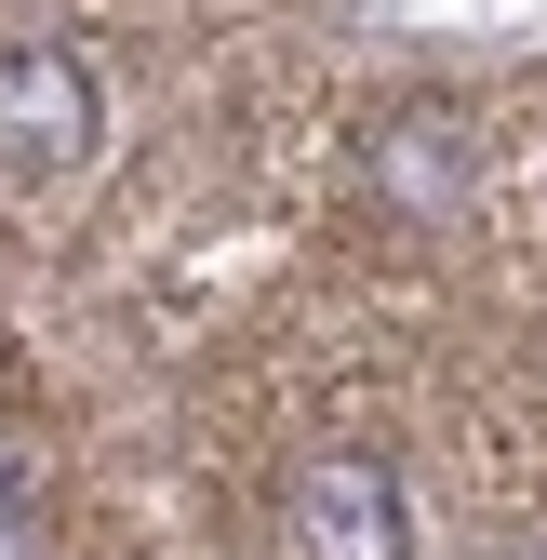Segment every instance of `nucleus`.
Returning <instances> with one entry per match:
<instances>
[{
    "label": "nucleus",
    "mask_w": 547,
    "mask_h": 560,
    "mask_svg": "<svg viewBox=\"0 0 547 560\" xmlns=\"http://www.w3.org/2000/svg\"><path fill=\"white\" fill-rule=\"evenodd\" d=\"M107 133V81L81 40H0V174L40 187V174H81Z\"/></svg>",
    "instance_id": "f257e3e1"
},
{
    "label": "nucleus",
    "mask_w": 547,
    "mask_h": 560,
    "mask_svg": "<svg viewBox=\"0 0 547 560\" xmlns=\"http://www.w3.org/2000/svg\"><path fill=\"white\" fill-rule=\"evenodd\" d=\"M281 534H294V560H415L400 467L387 454H307L281 494Z\"/></svg>",
    "instance_id": "f03ea898"
},
{
    "label": "nucleus",
    "mask_w": 547,
    "mask_h": 560,
    "mask_svg": "<svg viewBox=\"0 0 547 560\" xmlns=\"http://www.w3.org/2000/svg\"><path fill=\"white\" fill-rule=\"evenodd\" d=\"M374 187L400 200L415 228H441L454 200H467V133L441 120V107H415V120H387V148H374Z\"/></svg>",
    "instance_id": "7ed1b4c3"
}]
</instances>
